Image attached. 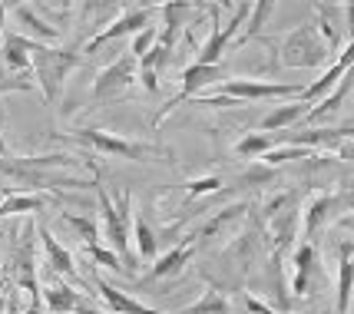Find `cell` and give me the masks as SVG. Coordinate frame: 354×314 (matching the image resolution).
Wrapping results in <instances>:
<instances>
[{
  "instance_id": "6",
  "label": "cell",
  "mask_w": 354,
  "mask_h": 314,
  "mask_svg": "<svg viewBox=\"0 0 354 314\" xmlns=\"http://www.w3.org/2000/svg\"><path fill=\"white\" fill-rule=\"evenodd\" d=\"M216 83H222V66H218V63H189V66L183 70V77H179V93L172 96L169 103L156 112L153 126H159L166 116H169V112L179 110L185 99L199 96L202 90H209V86H216Z\"/></svg>"
},
{
  "instance_id": "35",
  "label": "cell",
  "mask_w": 354,
  "mask_h": 314,
  "mask_svg": "<svg viewBox=\"0 0 354 314\" xmlns=\"http://www.w3.org/2000/svg\"><path fill=\"white\" fill-rule=\"evenodd\" d=\"M3 77H7V70H3V66H0V79H3Z\"/></svg>"
},
{
  "instance_id": "8",
  "label": "cell",
  "mask_w": 354,
  "mask_h": 314,
  "mask_svg": "<svg viewBox=\"0 0 354 314\" xmlns=\"http://www.w3.org/2000/svg\"><path fill=\"white\" fill-rule=\"evenodd\" d=\"M153 14H156V7H133V10H126V14H120L109 27H103L100 33H93L80 53H96L103 43H113V40H120V37H136L142 27H149Z\"/></svg>"
},
{
  "instance_id": "25",
  "label": "cell",
  "mask_w": 354,
  "mask_h": 314,
  "mask_svg": "<svg viewBox=\"0 0 354 314\" xmlns=\"http://www.w3.org/2000/svg\"><path fill=\"white\" fill-rule=\"evenodd\" d=\"M86 255H90L96 265H103V268H109V271H116V275H126V278H133V271L126 268V262L116 255L113 248H103L100 242L96 245H86Z\"/></svg>"
},
{
  "instance_id": "20",
  "label": "cell",
  "mask_w": 354,
  "mask_h": 314,
  "mask_svg": "<svg viewBox=\"0 0 354 314\" xmlns=\"http://www.w3.org/2000/svg\"><path fill=\"white\" fill-rule=\"evenodd\" d=\"M14 17H17V23L27 30V37H30V40H40V43H57V40H60V30H57L53 23L40 20V17L33 14L27 3H17V7H14Z\"/></svg>"
},
{
  "instance_id": "21",
  "label": "cell",
  "mask_w": 354,
  "mask_h": 314,
  "mask_svg": "<svg viewBox=\"0 0 354 314\" xmlns=\"http://www.w3.org/2000/svg\"><path fill=\"white\" fill-rule=\"evenodd\" d=\"M245 202H239V205H229V208H222V212H216L212 219L202 225L199 232H192V242L199 245V242H205V238H218L225 228H232L235 222H242V215H245Z\"/></svg>"
},
{
  "instance_id": "31",
  "label": "cell",
  "mask_w": 354,
  "mask_h": 314,
  "mask_svg": "<svg viewBox=\"0 0 354 314\" xmlns=\"http://www.w3.org/2000/svg\"><path fill=\"white\" fill-rule=\"evenodd\" d=\"M335 153H338V159H344V162H354V139H344Z\"/></svg>"
},
{
  "instance_id": "28",
  "label": "cell",
  "mask_w": 354,
  "mask_h": 314,
  "mask_svg": "<svg viewBox=\"0 0 354 314\" xmlns=\"http://www.w3.org/2000/svg\"><path fill=\"white\" fill-rule=\"evenodd\" d=\"M156 40H159V30H156V27H142V30L133 37V43H129V53L142 60V57H146V53L156 47Z\"/></svg>"
},
{
  "instance_id": "26",
  "label": "cell",
  "mask_w": 354,
  "mask_h": 314,
  "mask_svg": "<svg viewBox=\"0 0 354 314\" xmlns=\"http://www.w3.org/2000/svg\"><path fill=\"white\" fill-rule=\"evenodd\" d=\"M63 222H66V225H70V228L83 238V245H96V242L103 238V235H100V225H96L90 215H73V212H63Z\"/></svg>"
},
{
  "instance_id": "23",
  "label": "cell",
  "mask_w": 354,
  "mask_h": 314,
  "mask_svg": "<svg viewBox=\"0 0 354 314\" xmlns=\"http://www.w3.org/2000/svg\"><path fill=\"white\" fill-rule=\"evenodd\" d=\"M275 146H278V136H272V133H248V136H242V139L235 142V156L255 162V159H262Z\"/></svg>"
},
{
  "instance_id": "32",
  "label": "cell",
  "mask_w": 354,
  "mask_h": 314,
  "mask_svg": "<svg viewBox=\"0 0 354 314\" xmlns=\"http://www.w3.org/2000/svg\"><path fill=\"white\" fill-rule=\"evenodd\" d=\"M10 156V146H7V139H3V110H0V159Z\"/></svg>"
},
{
  "instance_id": "10",
  "label": "cell",
  "mask_w": 354,
  "mask_h": 314,
  "mask_svg": "<svg viewBox=\"0 0 354 314\" xmlns=\"http://www.w3.org/2000/svg\"><path fill=\"white\" fill-rule=\"evenodd\" d=\"M318 251L311 242H301L298 248H295V258H292V295L295 298H305L311 295V278H315V271H318Z\"/></svg>"
},
{
  "instance_id": "24",
  "label": "cell",
  "mask_w": 354,
  "mask_h": 314,
  "mask_svg": "<svg viewBox=\"0 0 354 314\" xmlns=\"http://www.w3.org/2000/svg\"><path fill=\"white\" fill-rule=\"evenodd\" d=\"M229 311H232L229 298L218 288H205L196 304H189V308H183V311H176V314H229Z\"/></svg>"
},
{
  "instance_id": "30",
  "label": "cell",
  "mask_w": 354,
  "mask_h": 314,
  "mask_svg": "<svg viewBox=\"0 0 354 314\" xmlns=\"http://www.w3.org/2000/svg\"><path fill=\"white\" fill-rule=\"evenodd\" d=\"M245 304H248V311L252 314H272V308H268L265 301H259L255 295H245Z\"/></svg>"
},
{
  "instance_id": "16",
  "label": "cell",
  "mask_w": 354,
  "mask_h": 314,
  "mask_svg": "<svg viewBox=\"0 0 354 314\" xmlns=\"http://www.w3.org/2000/svg\"><path fill=\"white\" fill-rule=\"evenodd\" d=\"M50 202H53V199H50V195H40V192L7 188V192H3V199H0V219H7V215H20V212H44Z\"/></svg>"
},
{
  "instance_id": "15",
  "label": "cell",
  "mask_w": 354,
  "mask_h": 314,
  "mask_svg": "<svg viewBox=\"0 0 354 314\" xmlns=\"http://www.w3.org/2000/svg\"><path fill=\"white\" fill-rule=\"evenodd\" d=\"M40 245H44V258H46V265H50V271H53V275H63V278H70V282H77L73 255L53 238V232H50L46 225H40Z\"/></svg>"
},
{
  "instance_id": "18",
  "label": "cell",
  "mask_w": 354,
  "mask_h": 314,
  "mask_svg": "<svg viewBox=\"0 0 354 314\" xmlns=\"http://www.w3.org/2000/svg\"><path fill=\"white\" fill-rule=\"evenodd\" d=\"M30 37L27 33H3V66L14 70V73H24L30 70Z\"/></svg>"
},
{
  "instance_id": "11",
  "label": "cell",
  "mask_w": 354,
  "mask_h": 314,
  "mask_svg": "<svg viewBox=\"0 0 354 314\" xmlns=\"http://www.w3.org/2000/svg\"><path fill=\"white\" fill-rule=\"evenodd\" d=\"M192 255H196V242L192 235H185V242H179L176 248H169L166 255H159L156 258V265L149 268V282H159V278H172V275H179L189 262H192Z\"/></svg>"
},
{
  "instance_id": "34",
  "label": "cell",
  "mask_w": 354,
  "mask_h": 314,
  "mask_svg": "<svg viewBox=\"0 0 354 314\" xmlns=\"http://www.w3.org/2000/svg\"><path fill=\"white\" fill-rule=\"evenodd\" d=\"M3 20H7V3H0V37H3Z\"/></svg>"
},
{
  "instance_id": "3",
  "label": "cell",
  "mask_w": 354,
  "mask_h": 314,
  "mask_svg": "<svg viewBox=\"0 0 354 314\" xmlns=\"http://www.w3.org/2000/svg\"><path fill=\"white\" fill-rule=\"evenodd\" d=\"M83 63V53L80 50H60L53 43H40L33 40L30 43V70L33 79L40 86L44 99L53 106L57 99L63 96V86H66V77Z\"/></svg>"
},
{
  "instance_id": "12",
  "label": "cell",
  "mask_w": 354,
  "mask_h": 314,
  "mask_svg": "<svg viewBox=\"0 0 354 314\" xmlns=\"http://www.w3.org/2000/svg\"><path fill=\"white\" fill-rule=\"evenodd\" d=\"M123 0H80V23L83 30H103L120 17Z\"/></svg>"
},
{
  "instance_id": "13",
  "label": "cell",
  "mask_w": 354,
  "mask_h": 314,
  "mask_svg": "<svg viewBox=\"0 0 354 314\" xmlns=\"http://www.w3.org/2000/svg\"><path fill=\"white\" fill-rule=\"evenodd\" d=\"M311 112V103H305L301 96L292 103H281L272 112H265V119L259 123V133H281V129H292L298 119H305Z\"/></svg>"
},
{
  "instance_id": "7",
  "label": "cell",
  "mask_w": 354,
  "mask_h": 314,
  "mask_svg": "<svg viewBox=\"0 0 354 314\" xmlns=\"http://www.w3.org/2000/svg\"><path fill=\"white\" fill-rule=\"evenodd\" d=\"M218 93L235 96L242 103H255V99H298L305 93V86H295V83H272V79H252V77H235V79H222L218 83Z\"/></svg>"
},
{
  "instance_id": "2",
  "label": "cell",
  "mask_w": 354,
  "mask_h": 314,
  "mask_svg": "<svg viewBox=\"0 0 354 314\" xmlns=\"http://www.w3.org/2000/svg\"><path fill=\"white\" fill-rule=\"evenodd\" d=\"M93 192H96V199H100V232H103V238H106V245L123 258L126 265H133V262H136V258H133V242H129L133 208H136L133 192L123 188V192L113 199L106 188L100 186V179L93 182ZM133 268H139V265H133Z\"/></svg>"
},
{
  "instance_id": "5",
  "label": "cell",
  "mask_w": 354,
  "mask_h": 314,
  "mask_svg": "<svg viewBox=\"0 0 354 314\" xmlns=\"http://www.w3.org/2000/svg\"><path fill=\"white\" fill-rule=\"evenodd\" d=\"M139 83V57H133L129 50H123L116 60L103 66L96 79H93V99H123L126 93H133Z\"/></svg>"
},
{
  "instance_id": "17",
  "label": "cell",
  "mask_w": 354,
  "mask_h": 314,
  "mask_svg": "<svg viewBox=\"0 0 354 314\" xmlns=\"http://www.w3.org/2000/svg\"><path fill=\"white\" fill-rule=\"evenodd\" d=\"M351 295H354V245L338 248V301L335 314H351Z\"/></svg>"
},
{
  "instance_id": "33",
  "label": "cell",
  "mask_w": 354,
  "mask_h": 314,
  "mask_svg": "<svg viewBox=\"0 0 354 314\" xmlns=\"http://www.w3.org/2000/svg\"><path fill=\"white\" fill-rule=\"evenodd\" d=\"M24 314H44V295H40V298H30V308Z\"/></svg>"
},
{
  "instance_id": "9",
  "label": "cell",
  "mask_w": 354,
  "mask_h": 314,
  "mask_svg": "<svg viewBox=\"0 0 354 314\" xmlns=\"http://www.w3.org/2000/svg\"><path fill=\"white\" fill-rule=\"evenodd\" d=\"M338 208H341V195H338V192H318V195H311L308 205L301 208V238H305V242H311V238L324 228V222L331 219Z\"/></svg>"
},
{
  "instance_id": "14",
  "label": "cell",
  "mask_w": 354,
  "mask_h": 314,
  "mask_svg": "<svg viewBox=\"0 0 354 314\" xmlns=\"http://www.w3.org/2000/svg\"><path fill=\"white\" fill-rule=\"evenodd\" d=\"M93 284H96L100 298L106 301V308H109L113 314H166V311H153V308L139 304L136 298H129L126 291H120L116 284H109L106 278H100V275H93Z\"/></svg>"
},
{
  "instance_id": "4",
  "label": "cell",
  "mask_w": 354,
  "mask_h": 314,
  "mask_svg": "<svg viewBox=\"0 0 354 314\" xmlns=\"http://www.w3.org/2000/svg\"><path fill=\"white\" fill-rule=\"evenodd\" d=\"M335 57V50L328 47V40L322 37L318 23H301L295 27L281 47H278V63L281 66H292V70H318Z\"/></svg>"
},
{
  "instance_id": "1",
  "label": "cell",
  "mask_w": 354,
  "mask_h": 314,
  "mask_svg": "<svg viewBox=\"0 0 354 314\" xmlns=\"http://www.w3.org/2000/svg\"><path fill=\"white\" fill-rule=\"evenodd\" d=\"M60 139L77 142L90 153L109 159H129V162H172V153L166 146H156V142H142V139H126L120 133H106V129H73V133H57Z\"/></svg>"
},
{
  "instance_id": "27",
  "label": "cell",
  "mask_w": 354,
  "mask_h": 314,
  "mask_svg": "<svg viewBox=\"0 0 354 314\" xmlns=\"http://www.w3.org/2000/svg\"><path fill=\"white\" fill-rule=\"evenodd\" d=\"M218 188H222V179H218V175H202V179L185 182V199L192 202V199H199V195H212Z\"/></svg>"
},
{
  "instance_id": "29",
  "label": "cell",
  "mask_w": 354,
  "mask_h": 314,
  "mask_svg": "<svg viewBox=\"0 0 354 314\" xmlns=\"http://www.w3.org/2000/svg\"><path fill=\"white\" fill-rule=\"evenodd\" d=\"M344 7V30H348V40H354V0H341Z\"/></svg>"
},
{
  "instance_id": "22",
  "label": "cell",
  "mask_w": 354,
  "mask_h": 314,
  "mask_svg": "<svg viewBox=\"0 0 354 314\" xmlns=\"http://www.w3.org/2000/svg\"><path fill=\"white\" fill-rule=\"evenodd\" d=\"M40 295H44V304L50 314H73L80 311V295L70 288V284H46V288H40Z\"/></svg>"
},
{
  "instance_id": "19",
  "label": "cell",
  "mask_w": 354,
  "mask_h": 314,
  "mask_svg": "<svg viewBox=\"0 0 354 314\" xmlns=\"http://www.w3.org/2000/svg\"><path fill=\"white\" fill-rule=\"evenodd\" d=\"M133 242H136L139 262H156L159 258V235L153 232V225L146 222V215L139 208H133Z\"/></svg>"
}]
</instances>
